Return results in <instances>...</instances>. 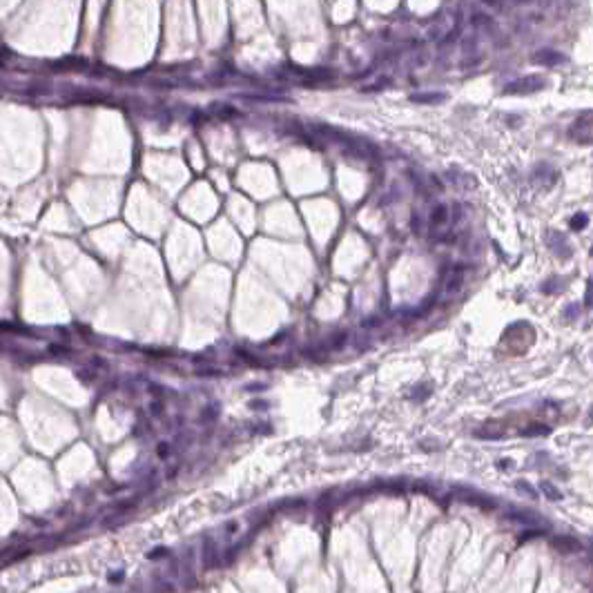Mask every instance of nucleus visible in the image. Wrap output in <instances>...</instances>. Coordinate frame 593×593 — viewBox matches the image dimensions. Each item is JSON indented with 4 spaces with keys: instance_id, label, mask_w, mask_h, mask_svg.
Wrapping results in <instances>:
<instances>
[{
    "instance_id": "1",
    "label": "nucleus",
    "mask_w": 593,
    "mask_h": 593,
    "mask_svg": "<svg viewBox=\"0 0 593 593\" xmlns=\"http://www.w3.org/2000/svg\"><path fill=\"white\" fill-rule=\"evenodd\" d=\"M544 85H546V78H544V76H540V74H531V76H524V78H517V81L508 83V85L502 89V94H507V96H515V94H533V91L544 89Z\"/></svg>"
},
{
    "instance_id": "7",
    "label": "nucleus",
    "mask_w": 593,
    "mask_h": 593,
    "mask_svg": "<svg viewBox=\"0 0 593 593\" xmlns=\"http://www.w3.org/2000/svg\"><path fill=\"white\" fill-rule=\"evenodd\" d=\"M564 288V279L560 277H551L546 279L544 283H542V292H546V295H551V292H560Z\"/></svg>"
},
{
    "instance_id": "14",
    "label": "nucleus",
    "mask_w": 593,
    "mask_h": 593,
    "mask_svg": "<svg viewBox=\"0 0 593 593\" xmlns=\"http://www.w3.org/2000/svg\"><path fill=\"white\" fill-rule=\"evenodd\" d=\"M591 415H593V408H591Z\"/></svg>"
},
{
    "instance_id": "3",
    "label": "nucleus",
    "mask_w": 593,
    "mask_h": 593,
    "mask_svg": "<svg viewBox=\"0 0 593 593\" xmlns=\"http://www.w3.org/2000/svg\"><path fill=\"white\" fill-rule=\"evenodd\" d=\"M531 61L535 63V65H542V67H555V65H564L567 63V56L560 52H555V49H537L535 54L531 56Z\"/></svg>"
},
{
    "instance_id": "6",
    "label": "nucleus",
    "mask_w": 593,
    "mask_h": 593,
    "mask_svg": "<svg viewBox=\"0 0 593 593\" xmlns=\"http://www.w3.org/2000/svg\"><path fill=\"white\" fill-rule=\"evenodd\" d=\"M462 283H464V268L462 265H457V268L450 270V277H448V281H446V290L457 292L459 288H462Z\"/></svg>"
},
{
    "instance_id": "12",
    "label": "nucleus",
    "mask_w": 593,
    "mask_h": 593,
    "mask_svg": "<svg viewBox=\"0 0 593 593\" xmlns=\"http://www.w3.org/2000/svg\"><path fill=\"white\" fill-rule=\"evenodd\" d=\"M482 2H484L486 7H498V4H500V0H482Z\"/></svg>"
},
{
    "instance_id": "13",
    "label": "nucleus",
    "mask_w": 593,
    "mask_h": 593,
    "mask_svg": "<svg viewBox=\"0 0 593 593\" xmlns=\"http://www.w3.org/2000/svg\"><path fill=\"white\" fill-rule=\"evenodd\" d=\"M591 254H593V248H591Z\"/></svg>"
},
{
    "instance_id": "11",
    "label": "nucleus",
    "mask_w": 593,
    "mask_h": 593,
    "mask_svg": "<svg viewBox=\"0 0 593 593\" xmlns=\"http://www.w3.org/2000/svg\"><path fill=\"white\" fill-rule=\"evenodd\" d=\"M587 306H593V277L589 279V286H587V297H585Z\"/></svg>"
},
{
    "instance_id": "9",
    "label": "nucleus",
    "mask_w": 593,
    "mask_h": 593,
    "mask_svg": "<svg viewBox=\"0 0 593 593\" xmlns=\"http://www.w3.org/2000/svg\"><path fill=\"white\" fill-rule=\"evenodd\" d=\"M540 491H542V493H544L549 500H560V498H562V495H560V491H558V489H553V486H551L549 482H542V484H540Z\"/></svg>"
},
{
    "instance_id": "8",
    "label": "nucleus",
    "mask_w": 593,
    "mask_h": 593,
    "mask_svg": "<svg viewBox=\"0 0 593 593\" xmlns=\"http://www.w3.org/2000/svg\"><path fill=\"white\" fill-rule=\"evenodd\" d=\"M587 223H589V217H587L585 212H576V217H571V221H569L571 230H576V232L585 230V228H587Z\"/></svg>"
},
{
    "instance_id": "5",
    "label": "nucleus",
    "mask_w": 593,
    "mask_h": 593,
    "mask_svg": "<svg viewBox=\"0 0 593 593\" xmlns=\"http://www.w3.org/2000/svg\"><path fill=\"white\" fill-rule=\"evenodd\" d=\"M444 100H446V94H442V91L411 94V103H417V105H437V103H444Z\"/></svg>"
},
{
    "instance_id": "2",
    "label": "nucleus",
    "mask_w": 593,
    "mask_h": 593,
    "mask_svg": "<svg viewBox=\"0 0 593 593\" xmlns=\"http://www.w3.org/2000/svg\"><path fill=\"white\" fill-rule=\"evenodd\" d=\"M546 243H549V248H551V252L553 254H558L560 259H569L571 256V243H569V239H567V234H562V232H558V230H551L549 234H546Z\"/></svg>"
},
{
    "instance_id": "10",
    "label": "nucleus",
    "mask_w": 593,
    "mask_h": 593,
    "mask_svg": "<svg viewBox=\"0 0 593 593\" xmlns=\"http://www.w3.org/2000/svg\"><path fill=\"white\" fill-rule=\"evenodd\" d=\"M578 312H580V308H578L576 303H571V306H567V310H564V317H567V319H576Z\"/></svg>"
},
{
    "instance_id": "4",
    "label": "nucleus",
    "mask_w": 593,
    "mask_h": 593,
    "mask_svg": "<svg viewBox=\"0 0 593 593\" xmlns=\"http://www.w3.org/2000/svg\"><path fill=\"white\" fill-rule=\"evenodd\" d=\"M450 223V210L446 205H435L433 212H430V230H433L435 237H439V232Z\"/></svg>"
}]
</instances>
